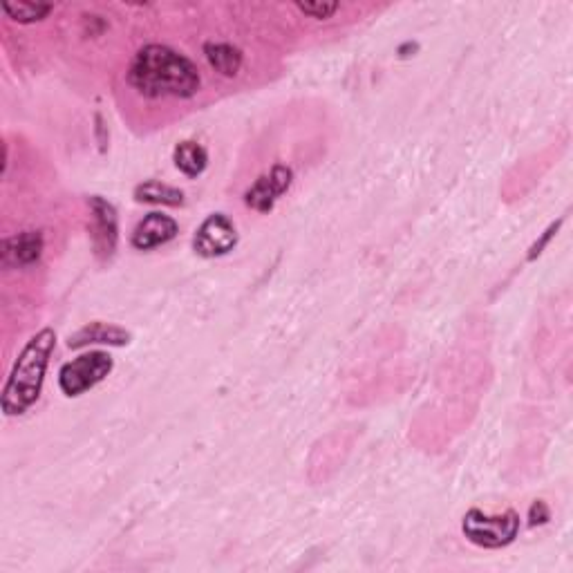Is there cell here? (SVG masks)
<instances>
[{"mask_svg":"<svg viewBox=\"0 0 573 573\" xmlns=\"http://www.w3.org/2000/svg\"><path fill=\"white\" fill-rule=\"evenodd\" d=\"M128 83L148 99H191L202 86L197 65L168 45H146L128 68Z\"/></svg>","mask_w":573,"mask_h":573,"instance_id":"obj_1","label":"cell"},{"mask_svg":"<svg viewBox=\"0 0 573 573\" xmlns=\"http://www.w3.org/2000/svg\"><path fill=\"white\" fill-rule=\"evenodd\" d=\"M54 347L56 334L50 327H45L39 334H34L18 354L3 388V412L7 417L23 415L39 401Z\"/></svg>","mask_w":573,"mask_h":573,"instance_id":"obj_2","label":"cell"},{"mask_svg":"<svg viewBox=\"0 0 573 573\" xmlns=\"http://www.w3.org/2000/svg\"><path fill=\"white\" fill-rule=\"evenodd\" d=\"M462 531L468 542L482 549H502L518 538L520 515L506 511L504 515H486L479 509H471L464 515Z\"/></svg>","mask_w":573,"mask_h":573,"instance_id":"obj_3","label":"cell"},{"mask_svg":"<svg viewBox=\"0 0 573 573\" xmlns=\"http://www.w3.org/2000/svg\"><path fill=\"white\" fill-rule=\"evenodd\" d=\"M115 368L112 356L106 352H88L79 359L65 363L59 372V388L65 397H81L99 385Z\"/></svg>","mask_w":573,"mask_h":573,"instance_id":"obj_4","label":"cell"},{"mask_svg":"<svg viewBox=\"0 0 573 573\" xmlns=\"http://www.w3.org/2000/svg\"><path fill=\"white\" fill-rule=\"evenodd\" d=\"M238 231L224 213H213L195 231L193 249L202 258H220L236 249Z\"/></svg>","mask_w":573,"mask_h":573,"instance_id":"obj_5","label":"cell"},{"mask_svg":"<svg viewBox=\"0 0 573 573\" xmlns=\"http://www.w3.org/2000/svg\"><path fill=\"white\" fill-rule=\"evenodd\" d=\"M90 213H92V240H95L97 256L110 260L117 251L119 242V220L117 211L110 202L95 195L90 197Z\"/></svg>","mask_w":573,"mask_h":573,"instance_id":"obj_6","label":"cell"},{"mask_svg":"<svg viewBox=\"0 0 573 573\" xmlns=\"http://www.w3.org/2000/svg\"><path fill=\"white\" fill-rule=\"evenodd\" d=\"M291 177H294L291 168L276 164L267 175L258 177L256 184H253L247 195H244V202H247V206H251L253 211L269 213L274 209L278 197L291 186Z\"/></svg>","mask_w":573,"mask_h":573,"instance_id":"obj_7","label":"cell"},{"mask_svg":"<svg viewBox=\"0 0 573 573\" xmlns=\"http://www.w3.org/2000/svg\"><path fill=\"white\" fill-rule=\"evenodd\" d=\"M43 233L41 231H25L18 236L5 238L0 242V265L3 269H21L39 262L43 256Z\"/></svg>","mask_w":573,"mask_h":573,"instance_id":"obj_8","label":"cell"},{"mask_svg":"<svg viewBox=\"0 0 573 573\" xmlns=\"http://www.w3.org/2000/svg\"><path fill=\"white\" fill-rule=\"evenodd\" d=\"M177 233H180V224H177L171 215L164 213H148L146 218L137 224L133 231V247L139 251H150L162 247V244L171 242Z\"/></svg>","mask_w":573,"mask_h":573,"instance_id":"obj_9","label":"cell"},{"mask_svg":"<svg viewBox=\"0 0 573 573\" xmlns=\"http://www.w3.org/2000/svg\"><path fill=\"white\" fill-rule=\"evenodd\" d=\"M128 343H130V334L126 330H121V327L108 325V323H90L68 338L70 350H79V347H88V345L124 347Z\"/></svg>","mask_w":573,"mask_h":573,"instance_id":"obj_10","label":"cell"},{"mask_svg":"<svg viewBox=\"0 0 573 573\" xmlns=\"http://www.w3.org/2000/svg\"><path fill=\"white\" fill-rule=\"evenodd\" d=\"M204 56L209 61L211 68L215 72H220L222 77H236L242 68V52L231 43H206L204 45Z\"/></svg>","mask_w":573,"mask_h":573,"instance_id":"obj_11","label":"cell"},{"mask_svg":"<svg viewBox=\"0 0 573 573\" xmlns=\"http://www.w3.org/2000/svg\"><path fill=\"white\" fill-rule=\"evenodd\" d=\"M173 162L186 177H200L209 166V153L197 142H182L173 150Z\"/></svg>","mask_w":573,"mask_h":573,"instance_id":"obj_12","label":"cell"},{"mask_svg":"<svg viewBox=\"0 0 573 573\" xmlns=\"http://www.w3.org/2000/svg\"><path fill=\"white\" fill-rule=\"evenodd\" d=\"M135 200L142 204H157V206H182L184 193L180 189H175V186L150 180L137 186Z\"/></svg>","mask_w":573,"mask_h":573,"instance_id":"obj_13","label":"cell"},{"mask_svg":"<svg viewBox=\"0 0 573 573\" xmlns=\"http://www.w3.org/2000/svg\"><path fill=\"white\" fill-rule=\"evenodd\" d=\"M52 9L54 7L48 3H12V0H5L3 3V12L12 18L14 23L21 25L43 21V18L50 16Z\"/></svg>","mask_w":573,"mask_h":573,"instance_id":"obj_14","label":"cell"},{"mask_svg":"<svg viewBox=\"0 0 573 573\" xmlns=\"http://www.w3.org/2000/svg\"><path fill=\"white\" fill-rule=\"evenodd\" d=\"M298 12L305 14V16H312L318 18V21H325V18H332L341 5L338 3H296Z\"/></svg>","mask_w":573,"mask_h":573,"instance_id":"obj_15","label":"cell"},{"mask_svg":"<svg viewBox=\"0 0 573 573\" xmlns=\"http://www.w3.org/2000/svg\"><path fill=\"white\" fill-rule=\"evenodd\" d=\"M560 224H562V220H558V222H553V224H551V227H549L547 231H544V233H542V238H540V240H535V242H533V247L529 249V256H526V260H535V258H538V256H540V253L544 251V247H547V244L551 242V238H553V236H556V233H558V229H560Z\"/></svg>","mask_w":573,"mask_h":573,"instance_id":"obj_16","label":"cell"},{"mask_svg":"<svg viewBox=\"0 0 573 573\" xmlns=\"http://www.w3.org/2000/svg\"><path fill=\"white\" fill-rule=\"evenodd\" d=\"M549 520H551V511H549V506L544 504L542 500L533 502L531 511H529V526H542V524H547Z\"/></svg>","mask_w":573,"mask_h":573,"instance_id":"obj_17","label":"cell"},{"mask_svg":"<svg viewBox=\"0 0 573 573\" xmlns=\"http://www.w3.org/2000/svg\"><path fill=\"white\" fill-rule=\"evenodd\" d=\"M417 50H419V45H417V43H403L397 52H399L401 59H408V52H412V56H415V52H417Z\"/></svg>","mask_w":573,"mask_h":573,"instance_id":"obj_18","label":"cell"}]
</instances>
